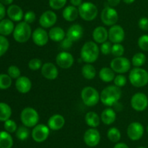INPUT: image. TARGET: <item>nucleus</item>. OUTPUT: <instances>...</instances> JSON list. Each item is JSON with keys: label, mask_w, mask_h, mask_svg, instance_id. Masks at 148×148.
I'll list each match as a JSON object with an SVG mask.
<instances>
[{"label": "nucleus", "mask_w": 148, "mask_h": 148, "mask_svg": "<svg viewBox=\"0 0 148 148\" xmlns=\"http://www.w3.org/2000/svg\"><path fill=\"white\" fill-rule=\"evenodd\" d=\"M111 68L117 73H125L131 68V62L130 59L124 57H115L111 60Z\"/></svg>", "instance_id": "nucleus-8"}, {"label": "nucleus", "mask_w": 148, "mask_h": 148, "mask_svg": "<svg viewBox=\"0 0 148 148\" xmlns=\"http://www.w3.org/2000/svg\"><path fill=\"white\" fill-rule=\"evenodd\" d=\"M7 73L12 78H16V79L20 77V74H21L20 70L19 69L18 67L15 66V65H11L9 67Z\"/></svg>", "instance_id": "nucleus-41"}, {"label": "nucleus", "mask_w": 148, "mask_h": 148, "mask_svg": "<svg viewBox=\"0 0 148 148\" xmlns=\"http://www.w3.org/2000/svg\"><path fill=\"white\" fill-rule=\"evenodd\" d=\"M4 127L6 131L9 132V133H14L17 129V123L13 120H11V119H9V120H6L4 122Z\"/></svg>", "instance_id": "nucleus-40"}, {"label": "nucleus", "mask_w": 148, "mask_h": 148, "mask_svg": "<svg viewBox=\"0 0 148 148\" xmlns=\"http://www.w3.org/2000/svg\"><path fill=\"white\" fill-rule=\"evenodd\" d=\"M10 43L7 38L2 35H0V57L4 55L8 50Z\"/></svg>", "instance_id": "nucleus-38"}, {"label": "nucleus", "mask_w": 148, "mask_h": 148, "mask_svg": "<svg viewBox=\"0 0 148 148\" xmlns=\"http://www.w3.org/2000/svg\"><path fill=\"white\" fill-rule=\"evenodd\" d=\"M146 62V56L144 53L143 52H138L136 53L135 55L133 56L132 59V65L136 68H140V67L143 66L145 65Z\"/></svg>", "instance_id": "nucleus-33"}, {"label": "nucleus", "mask_w": 148, "mask_h": 148, "mask_svg": "<svg viewBox=\"0 0 148 148\" xmlns=\"http://www.w3.org/2000/svg\"><path fill=\"white\" fill-rule=\"evenodd\" d=\"M81 98L85 105L93 107L96 105L100 100V94L95 88L86 86L81 91Z\"/></svg>", "instance_id": "nucleus-6"}, {"label": "nucleus", "mask_w": 148, "mask_h": 148, "mask_svg": "<svg viewBox=\"0 0 148 148\" xmlns=\"http://www.w3.org/2000/svg\"><path fill=\"white\" fill-rule=\"evenodd\" d=\"M101 21L107 26L116 25L119 20V15L116 10L111 7H106L102 10L101 14Z\"/></svg>", "instance_id": "nucleus-9"}, {"label": "nucleus", "mask_w": 148, "mask_h": 148, "mask_svg": "<svg viewBox=\"0 0 148 148\" xmlns=\"http://www.w3.org/2000/svg\"><path fill=\"white\" fill-rule=\"evenodd\" d=\"M138 46L142 50L148 52V35H143L139 38Z\"/></svg>", "instance_id": "nucleus-43"}, {"label": "nucleus", "mask_w": 148, "mask_h": 148, "mask_svg": "<svg viewBox=\"0 0 148 148\" xmlns=\"http://www.w3.org/2000/svg\"><path fill=\"white\" fill-rule=\"evenodd\" d=\"M20 120L25 126L27 128H33L38 123V113L36 109L27 107L22 110L20 114Z\"/></svg>", "instance_id": "nucleus-5"}, {"label": "nucleus", "mask_w": 148, "mask_h": 148, "mask_svg": "<svg viewBox=\"0 0 148 148\" xmlns=\"http://www.w3.org/2000/svg\"><path fill=\"white\" fill-rule=\"evenodd\" d=\"M138 148H146V147H140Z\"/></svg>", "instance_id": "nucleus-55"}, {"label": "nucleus", "mask_w": 148, "mask_h": 148, "mask_svg": "<svg viewBox=\"0 0 148 148\" xmlns=\"http://www.w3.org/2000/svg\"><path fill=\"white\" fill-rule=\"evenodd\" d=\"M32 39L35 44L38 46H43L49 41V33L43 28H37L32 33Z\"/></svg>", "instance_id": "nucleus-15"}, {"label": "nucleus", "mask_w": 148, "mask_h": 148, "mask_svg": "<svg viewBox=\"0 0 148 148\" xmlns=\"http://www.w3.org/2000/svg\"><path fill=\"white\" fill-rule=\"evenodd\" d=\"M67 0H49V6L53 10H60L66 4Z\"/></svg>", "instance_id": "nucleus-39"}, {"label": "nucleus", "mask_w": 148, "mask_h": 148, "mask_svg": "<svg viewBox=\"0 0 148 148\" xmlns=\"http://www.w3.org/2000/svg\"><path fill=\"white\" fill-rule=\"evenodd\" d=\"M85 120L87 125L90 126L91 128H96L97 126H99L100 121H101L98 115L93 111H90L87 113L85 115Z\"/></svg>", "instance_id": "nucleus-29"}, {"label": "nucleus", "mask_w": 148, "mask_h": 148, "mask_svg": "<svg viewBox=\"0 0 148 148\" xmlns=\"http://www.w3.org/2000/svg\"><path fill=\"white\" fill-rule=\"evenodd\" d=\"M116 115L112 108H106L103 110L101 115V120L106 125H111L116 120Z\"/></svg>", "instance_id": "nucleus-26"}, {"label": "nucleus", "mask_w": 148, "mask_h": 148, "mask_svg": "<svg viewBox=\"0 0 148 148\" xmlns=\"http://www.w3.org/2000/svg\"><path fill=\"white\" fill-rule=\"evenodd\" d=\"M41 74L46 79L54 80L58 77L59 71L53 63L46 62L42 65Z\"/></svg>", "instance_id": "nucleus-18"}, {"label": "nucleus", "mask_w": 148, "mask_h": 148, "mask_svg": "<svg viewBox=\"0 0 148 148\" xmlns=\"http://www.w3.org/2000/svg\"><path fill=\"white\" fill-rule=\"evenodd\" d=\"M131 106L134 110L144 111L148 106V97L145 94L138 92L134 94L131 99Z\"/></svg>", "instance_id": "nucleus-10"}, {"label": "nucleus", "mask_w": 148, "mask_h": 148, "mask_svg": "<svg viewBox=\"0 0 148 148\" xmlns=\"http://www.w3.org/2000/svg\"><path fill=\"white\" fill-rule=\"evenodd\" d=\"M138 26L140 28L143 30H148V18L147 17H142L138 22Z\"/></svg>", "instance_id": "nucleus-47"}, {"label": "nucleus", "mask_w": 148, "mask_h": 148, "mask_svg": "<svg viewBox=\"0 0 148 148\" xmlns=\"http://www.w3.org/2000/svg\"><path fill=\"white\" fill-rule=\"evenodd\" d=\"M13 139L10 133L5 131H0V148H11Z\"/></svg>", "instance_id": "nucleus-30"}, {"label": "nucleus", "mask_w": 148, "mask_h": 148, "mask_svg": "<svg viewBox=\"0 0 148 148\" xmlns=\"http://www.w3.org/2000/svg\"><path fill=\"white\" fill-rule=\"evenodd\" d=\"M92 38L98 44H103L108 39V31L103 26H98L92 32Z\"/></svg>", "instance_id": "nucleus-23"}, {"label": "nucleus", "mask_w": 148, "mask_h": 148, "mask_svg": "<svg viewBox=\"0 0 148 148\" xmlns=\"http://www.w3.org/2000/svg\"><path fill=\"white\" fill-rule=\"evenodd\" d=\"M85 143L89 147H95L99 144L101 140L100 132L95 128L88 129L83 136Z\"/></svg>", "instance_id": "nucleus-14"}, {"label": "nucleus", "mask_w": 148, "mask_h": 148, "mask_svg": "<svg viewBox=\"0 0 148 148\" xmlns=\"http://www.w3.org/2000/svg\"><path fill=\"white\" fill-rule=\"evenodd\" d=\"M129 79L134 87H143L148 84V72L143 68L135 67L130 71Z\"/></svg>", "instance_id": "nucleus-3"}, {"label": "nucleus", "mask_w": 148, "mask_h": 148, "mask_svg": "<svg viewBox=\"0 0 148 148\" xmlns=\"http://www.w3.org/2000/svg\"><path fill=\"white\" fill-rule=\"evenodd\" d=\"M29 134H30V131L24 125L20 126L16 131V136L17 139L21 141L26 140L28 138Z\"/></svg>", "instance_id": "nucleus-35"}, {"label": "nucleus", "mask_w": 148, "mask_h": 148, "mask_svg": "<svg viewBox=\"0 0 148 148\" xmlns=\"http://www.w3.org/2000/svg\"><path fill=\"white\" fill-rule=\"evenodd\" d=\"M5 15H6L5 7H4V4H1V3L0 2V21L4 19V17H5Z\"/></svg>", "instance_id": "nucleus-49"}, {"label": "nucleus", "mask_w": 148, "mask_h": 148, "mask_svg": "<svg viewBox=\"0 0 148 148\" xmlns=\"http://www.w3.org/2000/svg\"><path fill=\"white\" fill-rule=\"evenodd\" d=\"M50 129L45 124H37L32 130V138L36 142H43L48 139Z\"/></svg>", "instance_id": "nucleus-11"}, {"label": "nucleus", "mask_w": 148, "mask_h": 148, "mask_svg": "<svg viewBox=\"0 0 148 148\" xmlns=\"http://www.w3.org/2000/svg\"><path fill=\"white\" fill-rule=\"evenodd\" d=\"M36 14L33 11H27L25 14L24 15V20L25 22L27 23L28 24L33 23L36 20Z\"/></svg>", "instance_id": "nucleus-46"}, {"label": "nucleus", "mask_w": 148, "mask_h": 148, "mask_svg": "<svg viewBox=\"0 0 148 148\" xmlns=\"http://www.w3.org/2000/svg\"><path fill=\"white\" fill-rule=\"evenodd\" d=\"M57 21V16L54 12L47 10L40 15L39 19V24L43 28H49L52 27Z\"/></svg>", "instance_id": "nucleus-17"}, {"label": "nucleus", "mask_w": 148, "mask_h": 148, "mask_svg": "<svg viewBox=\"0 0 148 148\" xmlns=\"http://www.w3.org/2000/svg\"><path fill=\"white\" fill-rule=\"evenodd\" d=\"M114 82L115 86L118 87H123L127 84V78L122 74H119L115 77L114 80Z\"/></svg>", "instance_id": "nucleus-44"}, {"label": "nucleus", "mask_w": 148, "mask_h": 148, "mask_svg": "<svg viewBox=\"0 0 148 148\" xmlns=\"http://www.w3.org/2000/svg\"><path fill=\"white\" fill-rule=\"evenodd\" d=\"M14 26L12 20L10 19H3L0 21V34L9 36L14 31Z\"/></svg>", "instance_id": "nucleus-27"}, {"label": "nucleus", "mask_w": 148, "mask_h": 148, "mask_svg": "<svg viewBox=\"0 0 148 148\" xmlns=\"http://www.w3.org/2000/svg\"><path fill=\"white\" fill-rule=\"evenodd\" d=\"M111 49H112V45L109 41H105L104 43L101 44V52L103 55H107L108 54L111 53Z\"/></svg>", "instance_id": "nucleus-45"}, {"label": "nucleus", "mask_w": 148, "mask_h": 148, "mask_svg": "<svg viewBox=\"0 0 148 148\" xmlns=\"http://www.w3.org/2000/svg\"><path fill=\"white\" fill-rule=\"evenodd\" d=\"M84 33L83 28L79 24H74L70 26L66 33V37L72 41H77L82 37Z\"/></svg>", "instance_id": "nucleus-19"}, {"label": "nucleus", "mask_w": 148, "mask_h": 148, "mask_svg": "<svg viewBox=\"0 0 148 148\" xmlns=\"http://www.w3.org/2000/svg\"><path fill=\"white\" fill-rule=\"evenodd\" d=\"M28 67L31 71H38L42 68L41 60L38 58H33L29 61Z\"/></svg>", "instance_id": "nucleus-42"}, {"label": "nucleus", "mask_w": 148, "mask_h": 148, "mask_svg": "<svg viewBox=\"0 0 148 148\" xmlns=\"http://www.w3.org/2000/svg\"><path fill=\"white\" fill-rule=\"evenodd\" d=\"M144 134V127L139 122H132L127 128V135L132 141H137L141 139Z\"/></svg>", "instance_id": "nucleus-12"}, {"label": "nucleus", "mask_w": 148, "mask_h": 148, "mask_svg": "<svg viewBox=\"0 0 148 148\" xmlns=\"http://www.w3.org/2000/svg\"><path fill=\"white\" fill-rule=\"evenodd\" d=\"M147 133H148V126H147Z\"/></svg>", "instance_id": "nucleus-56"}, {"label": "nucleus", "mask_w": 148, "mask_h": 148, "mask_svg": "<svg viewBox=\"0 0 148 148\" xmlns=\"http://www.w3.org/2000/svg\"><path fill=\"white\" fill-rule=\"evenodd\" d=\"M114 148H130L128 147V145H126L125 143H123V142H119V143L116 144L115 146L114 147Z\"/></svg>", "instance_id": "nucleus-52"}, {"label": "nucleus", "mask_w": 148, "mask_h": 148, "mask_svg": "<svg viewBox=\"0 0 148 148\" xmlns=\"http://www.w3.org/2000/svg\"><path fill=\"white\" fill-rule=\"evenodd\" d=\"M65 119L62 115L54 114L49 118L48 120V126L53 131H57L62 129L64 126Z\"/></svg>", "instance_id": "nucleus-21"}, {"label": "nucleus", "mask_w": 148, "mask_h": 148, "mask_svg": "<svg viewBox=\"0 0 148 148\" xmlns=\"http://www.w3.org/2000/svg\"><path fill=\"white\" fill-rule=\"evenodd\" d=\"M107 136H108V139H109L111 142H118L121 139V132L116 127H112L111 129H109L107 132Z\"/></svg>", "instance_id": "nucleus-34"}, {"label": "nucleus", "mask_w": 148, "mask_h": 148, "mask_svg": "<svg viewBox=\"0 0 148 148\" xmlns=\"http://www.w3.org/2000/svg\"><path fill=\"white\" fill-rule=\"evenodd\" d=\"M12 115V109L9 104L0 102V121L5 122L9 120Z\"/></svg>", "instance_id": "nucleus-32"}, {"label": "nucleus", "mask_w": 148, "mask_h": 148, "mask_svg": "<svg viewBox=\"0 0 148 148\" xmlns=\"http://www.w3.org/2000/svg\"><path fill=\"white\" fill-rule=\"evenodd\" d=\"M124 53V47L121 44H114L112 45L111 49V54L116 57H122Z\"/></svg>", "instance_id": "nucleus-37"}, {"label": "nucleus", "mask_w": 148, "mask_h": 148, "mask_svg": "<svg viewBox=\"0 0 148 148\" xmlns=\"http://www.w3.org/2000/svg\"><path fill=\"white\" fill-rule=\"evenodd\" d=\"M56 62L59 67L63 69L71 68L74 63V57L72 54L67 52H61L56 55Z\"/></svg>", "instance_id": "nucleus-16"}, {"label": "nucleus", "mask_w": 148, "mask_h": 148, "mask_svg": "<svg viewBox=\"0 0 148 148\" xmlns=\"http://www.w3.org/2000/svg\"><path fill=\"white\" fill-rule=\"evenodd\" d=\"M125 38V32L124 28L119 25H114L111 26L108 30V39L114 44H120Z\"/></svg>", "instance_id": "nucleus-13"}, {"label": "nucleus", "mask_w": 148, "mask_h": 148, "mask_svg": "<svg viewBox=\"0 0 148 148\" xmlns=\"http://www.w3.org/2000/svg\"><path fill=\"white\" fill-rule=\"evenodd\" d=\"M99 77L103 82L108 83L114 81L115 78V72L111 68L104 67L99 71Z\"/></svg>", "instance_id": "nucleus-28"}, {"label": "nucleus", "mask_w": 148, "mask_h": 148, "mask_svg": "<svg viewBox=\"0 0 148 148\" xmlns=\"http://www.w3.org/2000/svg\"><path fill=\"white\" fill-rule=\"evenodd\" d=\"M15 87L17 91L22 94H26L30 91L32 88V82L26 76H20L16 80Z\"/></svg>", "instance_id": "nucleus-20"}, {"label": "nucleus", "mask_w": 148, "mask_h": 148, "mask_svg": "<svg viewBox=\"0 0 148 148\" xmlns=\"http://www.w3.org/2000/svg\"><path fill=\"white\" fill-rule=\"evenodd\" d=\"M82 74L85 78L92 80L96 75V70L90 63H86L82 68Z\"/></svg>", "instance_id": "nucleus-31"}, {"label": "nucleus", "mask_w": 148, "mask_h": 148, "mask_svg": "<svg viewBox=\"0 0 148 148\" xmlns=\"http://www.w3.org/2000/svg\"><path fill=\"white\" fill-rule=\"evenodd\" d=\"M32 36V30L30 24L26 22H20L14 27L13 37L19 43L27 42Z\"/></svg>", "instance_id": "nucleus-4"}, {"label": "nucleus", "mask_w": 148, "mask_h": 148, "mask_svg": "<svg viewBox=\"0 0 148 148\" xmlns=\"http://www.w3.org/2000/svg\"><path fill=\"white\" fill-rule=\"evenodd\" d=\"M62 16H63L64 19L66 21H75L79 16V11H78V9L75 6H67L64 9Z\"/></svg>", "instance_id": "nucleus-24"}, {"label": "nucleus", "mask_w": 148, "mask_h": 148, "mask_svg": "<svg viewBox=\"0 0 148 148\" xmlns=\"http://www.w3.org/2000/svg\"><path fill=\"white\" fill-rule=\"evenodd\" d=\"M79 15L86 21H92L96 18L98 10L96 6L92 2H83L79 7Z\"/></svg>", "instance_id": "nucleus-7"}, {"label": "nucleus", "mask_w": 148, "mask_h": 148, "mask_svg": "<svg viewBox=\"0 0 148 148\" xmlns=\"http://www.w3.org/2000/svg\"><path fill=\"white\" fill-rule=\"evenodd\" d=\"M121 97V91L116 86H108L103 89L100 94L101 102L106 106L111 107L116 104Z\"/></svg>", "instance_id": "nucleus-1"}, {"label": "nucleus", "mask_w": 148, "mask_h": 148, "mask_svg": "<svg viewBox=\"0 0 148 148\" xmlns=\"http://www.w3.org/2000/svg\"><path fill=\"white\" fill-rule=\"evenodd\" d=\"M7 13L10 19L12 21L19 22L24 17L23 11L20 7L16 4H11L7 10Z\"/></svg>", "instance_id": "nucleus-22"}, {"label": "nucleus", "mask_w": 148, "mask_h": 148, "mask_svg": "<svg viewBox=\"0 0 148 148\" xmlns=\"http://www.w3.org/2000/svg\"><path fill=\"white\" fill-rule=\"evenodd\" d=\"M135 1V0H123V1H124V3H126V4H132L134 1Z\"/></svg>", "instance_id": "nucleus-54"}, {"label": "nucleus", "mask_w": 148, "mask_h": 148, "mask_svg": "<svg viewBox=\"0 0 148 148\" xmlns=\"http://www.w3.org/2000/svg\"><path fill=\"white\" fill-rule=\"evenodd\" d=\"M49 39L55 42H61L66 37V33L63 28L59 26L53 27L50 29L49 32Z\"/></svg>", "instance_id": "nucleus-25"}, {"label": "nucleus", "mask_w": 148, "mask_h": 148, "mask_svg": "<svg viewBox=\"0 0 148 148\" xmlns=\"http://www.w3.org/2000/svg\"><path fill=\"white\" fill-rule=\"evenodd\" d=\"M12 85V78L7 74H0V89H7Z\"/></svg>", "instance_id": "nucleus-36"}, {"label": "nucleus", "mask_w": 148, "mask_h": 148, "mask_svg": "<svg viewBox=\"0 0 148 148\" xmlns=\"http://www.w3.org/2000/svg\"><path fill=\"white\" fill-rule=\"evenodd\" d=\"M70 3L72 6L79 7L82 4V0H70Z\"/></svg>", "instance_id": "nucleus-51"}, {"label": "nucleus", "mask_w": 148, "mask_h": 148, "mask_svg": "<svg viewBox=\"0 0 148 148\" xmlns=\"http://www.w3.org/2000/svg\"><path fill=\"white\" fill-rule=\"evenodd\" d=\"M108 3L111 7H116L120 3L121 0H107Z\"/></svg>", "instance_id": "nucleus-50"}, {"label": "nucleus", "mask_w": 148, "mask_h": 148, "mask_svg": "<svg viewBox=\"0 0 148 148\" xmlns=\"http://www.w3.org/2000/svg\"><path fill=\"white\" fill-rule=\"evenodd\" d=\"M99 52V48L95 42L88 41L84 44L81 49V59L86 63L91 64L98 59Z\"/></svg>", "instance_id": "nucleus-2"}, {"label": "nucleus", "mask_w": 148, "mask_h": 148, "mask_svg": "<svg viewBox=\"0 0 148 148\" xmlns=\"http://www.w3.org/2000/svg\"><path fill=\"white\" fill-rule=\"evenodd\" d=\"M14 0H0V2L4 5H10L13 2Z\"/></svg>", "instance_id": "nucleus-53"}, {"label": "nucleus", "mask_w": 148, "mask_h": 148, "mask_svg": "<svg viewBox=\"0 0 148 148\" xmlns=\"http://www.w3.org/2000/svg\"><path fill=\"white\" fill-rule=\"evenodd\" d=\"M73 41L69 39L68 38L65 37L62 41H61V47L64 49H69L72 47Z\"/></svg>", "instance_id": "nucleus-48"}]
</instances>
